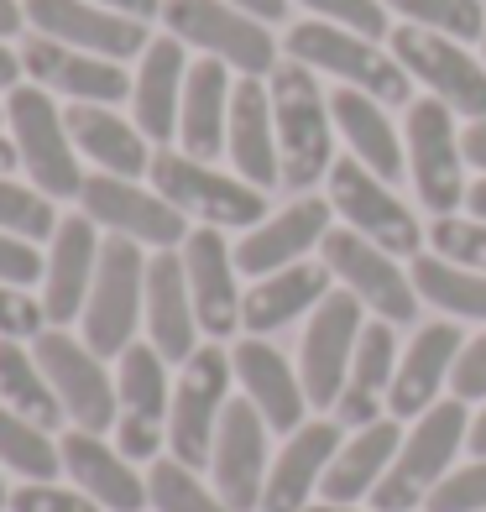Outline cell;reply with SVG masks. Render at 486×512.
I'll list each match as a JSON object with an SVG mask.
<instances>
[{
	"label": "cell",
	"instance_id": "cell-1",
	"mask_svg": "<svg viewBox=\"0 0 486 512\" xmlns=\"http://www.w3.org/2000/svg\"><path fill=\"white\" fill-rule=\"evenodd\" d=\"M272 89V121H277V157H283V183L304 194L309 183L330 178L335 168V142H330V95L319 89L314 68L304 63H277L267 74Z\"/></svg>",
	"mask_w": 486,
	"mask_h": 512
},
{
	"label": "cell",
	"instance_id": "cell-2",
	"mask_svg": "<svg viewBox=\"0 0 486 512\" xmlns=\"http://www.w3.org/2000/svg\"><path fill=\"white\" fill-rule=\"evenodd\" d=\"M283 48L293 63L304 68H319V74H335L340 84L361 89V95H372L382 105H408L413 100V74L387 58L372 37L361 32H345L335 21H298V27L283 37Z\"/></svg>",
	"mask_w": 486,
	"mask_h": 512
},
{
	"label": "cell",
	"instance_id": "cell-3",
	"mask_svg": "<svg viewBox=\"0 0 486 512\" xmlns=\"http://www.w3.org/2000/svg\"><path fill=\"white\" fill-rule=\"evenodd\" d=\"M466 434H471L466 403H460V398L434 403L419 418V429L403 439V450L392 455L387 476L377 481V492H372V507L377 512H413L419 502H429V492L445 481L455 450L466 445Z\"/></svg>",
	"mask_w": 486,
	"mask_h": 512
},
{
	"label": "cell",
	"instance_id": "cell-4",
	"mask_svg": "<svg viewBox=\"0 0 486 512\" xmlns=\"http://www.w3.org/2000/svg\"><path fill=\"white\" fill-rule=\"evenodd\" d=\"M147 314V256L142 241L110 236L100 246V267H95V288L84 304V345L100 361L126 356V345H136V319Z\"/></svg>",
	"mask_w": 486,
	"mask_h": 512
},
{
	"label": "cell",
	"instance_id": "cell-5",
	"mask_svg": "<svg viewBox=\"0 0 486 512\" xmlns=\"http://www.w3.org/2000/svg\"><path fill=\"white\" fill-rule=\"evenodd\" d=\"M162 27H168L183 48H199L204 58H220L225 68L251 79H267L277 68V42L262 32L267 21L246 16L225 0H162Z\"/></svg>",
	"mask_w": 486,
	"mask_h": 512
},
{
	"label": "cell",
	"instance_id": "cell-6",
	"mask_svg": "<svg viewBox=\"0 0 486 512\" xmlns=\"http://www.w3.org/2000/svg\"><path fill=\"white\" fill-rule=\"evenodd\" d=\"M6 121H11V142L21 152V168L32 173V183L48 199H79L84 173H79V147L68 136L63 110L42 84H16L6 95Z\"/></svg>",
	"mask_w": 486,
	"mask_h": 512
},
{
	"label": "cell",
	"instance_id": "cell-7",
	"mask_svg": "<svg viewBox=\"0 0 486 512\" xmlns=\"http://www.w3.org/2000/svg\"><path fill=\"white\" fill-rule=\"evenodd\" d=\"M152 183L173 209H183V215H194L215 230H241V225L267 220L262 189H251L246 178L215 173L210 162H199L189 152H157L152 157Z\"/></svg>",
	"mask_w": 486,
	"mask_h": 512
},
{
	"label": "cell",
	"instance_id": "cell-8",
	"mask_svg": "<svg viewBox=\"0 0 486 512\" xmlns=\"http://www.w3.org/2000/svg\"><path fill=\"white\" fill-rule=\"evenodd\" d=\"M330 204L335 215H345V230H356L387 256H419L424 246V225L413 220V209L392 194V183L377 178L366 162L356 157H335L330 168Z\"/></svg>",
	"mask_w": 486,
	"mask_h": 512
},
{
	"label": "cell",
	"instance_id": "cell-9",
	"mask_svg": "<svg viewBox=\"0 0 486 512\" xmlns=\"http://www.w3.org/2000/svg\"><path fill=\"white\" fill-rule=\"evenodd\" d=\"M230 356L215 345H199V351L183 361V377L173 392V408H168V445L173 460H183L189 471H199L204 460L215 455V429H220V413H225V392H230Z\"/></svg>",
	"mask_w": 486,
	"mask_h": 512
},
{
	"label": "cell",
	"instance_id": "cell-10",
	"mask_svg": "<svg viewBox=\"0 0 486 512\" xmlns=\"http://www.w3.org/2000/svg\"><path fill=\"white\" fill-rule=\"evenodd\" d=\"M32 356L42 366V377H48V387L58 392L63 413L74 418V429H89V434L115 429L121 398H115V382H110L105 361L89 351L84 340H74L68 330H42L32 340Z\"/></svg>",
	"mask_w": 486,
	"mask_h": 512
},
{
	"label": "cell",
	"instance_id": "cell-11",
	"mask_svg": "<svg viewBox=\"0 0 486 512\" xmlns=\"http://www.w3.org/2000/svg\"><path fill=\"white\" fill-rule=\"evenodd\" d=\"M392 58L455 115L486 121V58H471L466 42L429 32V27H398L392 32Z\"/></svg>",
	"mask_w": 486,
	"mask_h": 512
},
{
	"label": "cell",
	"instance_id": "cell-12",
	"mask_svg": "<svg viewBox=\"0 0 486 512\" xmlns=\"http://www.w3.org/2000/svg\"><path fill=\"white\" fill-rule=\"evenodd\" d=\"M408 173L424 209L455 215L466 204V147L455 136V110L445 100H413L408 105Z\"/></svg>",
	"mask_w": 486,
	"mask_h": 512
},
{
	"label": "cell",
	"instance_id": "cell-13",
	"mask_svg": "<svg viewBox=\"0 0 486 512\" xmlns=\"http://www.w3.org/2000/svg\"><path fill=\"white\" fill-rule=\"evenodd\" d=\"M319 251H324V267H330L366 309H377V319H387V324L419 319V288H413V277L392 262L382 246H372L366 236H356V230H330V236L319 241Z\"/></svg>",
	"mask_w": 486,
	"mask_h": 512
},
{
	"label": "cell",
	"instance_id": "cell-14",
	"mask_svg": "<svg viewBox=\"0 0 486 512\" xmlns=\"http://www.w3.org/2000/svg\"><path fill=\"white\" fill-rule=\"evenodd\" d=\"M361 298L351 288L330 293L324 304L314 309L304 345H298V377H304V392L314 408H335L345 377H351V356H356V340H361Z\"/></svg>",
	"mask_w": 486,
	"mask_h": 512
},
{
	"label": "cell",
	"instance_id": "cell-15",
	"mask_svg": "<svg viewBox=\"0 0 486 512\" xmlns=\"http://www.w3.org/2000/svg\"><path fill=\"white\" fill-rule=\"evenodd\" d=\"M79 204H84L89 220L110 230V236L142 241V246H157V251H173V246L189 241V215H183V209H173L162 194L136 189L131 178H115V173L84 178Z\"/></svg>",
	"mask_w": 486,
	"mask_h": 512
},
{
	"label": "cell",
	"instance_id": "cell-16",
	"mask_svg": "<svg viewBox=\"0 0 486 512\" xmlns=\"http://www.w3.org/2000/svg\"><path fill=\"white\" fill-rule=\"evenodd\" d=\"M115 398H121V413H115V445H121L126 460H157L162 450V424H168V361L157 356V345H126L121 371H115Z\"/></svg>",
	"mask_w": 486,
	"mask_h": 512
},
{
	"label": "cell",
	"instance_id": "cell-17",
	"mask_svg": "<svg viewBox=\"0 0 486 512\" xmlns=\"http://www.w3.org/2000/svg\"><path fill=\"white\" fill-rule=\"evenodd\" d=\"M32 32L37 37H53L63 48H79V53H100V58H142L147 53V21L121 16V11H105L95 0H21Z\"/></svg>",
	"mask_w": 486,
	"mask_h": 512
},
{
	"label": "cell",
	"instance_id": "cell-18",
	"mask_svg": "<svg viewBox=\"0 0 486 512\" xmlns=\"http://www.w3.org/2000/svg\"><path fill=\"white\" fill-rule=\"evenodd\" d=\"M215 486L230 512H257L262 486H267V418L257 413L251 398H230L215 429Z\"/></svg>",
	"mask_w": 486,
	"mask_h": 512
},
{
	"label": "cell",
	"instance_id": "cell-19",
	"mask_svg": "<svg viewBox=\"0 0 486 512\" xmlns=\"http://www.w3.org/2000/svg\"><path fill=\"white\" fill-rule=\"evenodd\" d=\"M21 68L42 84L48 95H68L74 105H115L131 95V79L115 58L63 48L53 37H27L21 42Z\"/></svg>",
	"mask_w": 486,
	"mask_h": 512
},
{
	"label": "cell",
	"instance_id": "cell-20",
	"mask_svg": "<svg viewBox=\"0 0 486 512\" xmlns=\"http://www.w3.org/2000/svg\"><path fill=\"white\" fill-rule=\"evenodd\" d=\"M183 272H189V293H194V314L204 335H236L241 330V288H236V251L225 246L215 225L189 230L183 241Z\"/></svg>",
	"mask_w": 486,
	"mask_h": 512
},
{
	"label": "cell",
	"instance_id": "cell-21",
	"mask_svg": "<svg viewBox=\"0 0 486 512\" xmlns=\"http://www.w3.org/2000/svg\"><path fill=\"white\" fill-rule=\"evenodd\" d=\"M100 236L89 215H68L53 230V256L48 272H42V314H48L53 330L74 324V314H84L89 288H95V267H100Z\"/></svg>",
	"mask_w": 486,
	"mask_h": 512
},
{
	"label": "cell",
	"instance_id": "cell-22",
	"mask_svg": "<svg viewBox=\"0 0 486 512\" xmlns=\"http://www.w3.org/2000/svg\"><path fill=\"white\" fill-rule=\"evenodd\" d=\"M330 215H335L330 199H309V194L293 199L283 215L251 225L236 241V267L246 277H267V272H283L293 262H304V251L330 236Z\"/></svg>",
	"mask_w": 486,
	"mask_h": 512
},
{
	"label": "cell",
	"instance_id": "cell-23",
	"mask_svg": "<svg viewBox=\"0 0 486 512\" xmlns=\"http://www.w3.org/2000/svg\"><path fill=\"white\" fill-rule=\"evenodd\" d=\"M225 152L236 162V173L251 189H272L283 183V157H277V121H272V89L262 79L241 74L236 95H230V131H225Z\"/></svg>",
	"mask_w": 486,
	"mask_h": 512
},
{
	"label": "cell",
	"instance_id": "cell-24",
	"mask_svg": "<svg viewBox=\"0 0 486 512\" xmlns=\"http://www.w3.org/2000/svg\"><path fill=\"white\" fill-rule=\"evenodd\" d=\"M230 366H236L246 398L257 403V413L267 418V429H277V434L304 429L309 392H304V377L283 361V351H272L262 335H251V340H241L236 351H230Z\"/></svg>",
	"mask_w": 486,
	"mask_h": 512
},
{
	"label": "cell",
	"instance_id": "cell-25",
	"mask_svg": "<svg viewBox=\"0 0 486 512\" xmlns=\"http://www.w3.org/2000/svg\"><path fill=\"white\" fill-rule=\"evenodd\" d=\"M58 455H63V471L74 476V486L84 497H95L100 507L110 512H142L152 497H147V481L131 471V460L121 450H110L100 434L89 429H68L58 439Z\"/></svg>",
	"mask_w": 486,
	"mask_h": 512
},
{
	"label": "cell",
	"instance_id": "cell-26",
	"mask_svg": "<svg viewBox=\"0 0 486 512\" xmlns=\"http://www.w3.org/2000/svg\"><path fill=\"white\" fill-rule=\"evenodd\" d=\"M460 351H466L460 324H450V319L424 324V330L413 335L408 356L398 361V377H392V392H387L392 418H424L434 408V398H439V387H445V377L455 371Z\"/></svg>",
	"mask_w": 486,
	"mask_h": 512
},
{
	"label": "cell",
	"instance_id": "cell-27",
	"mask_svg": "<svg viewBox=\"0 0 486 512\" xmlns=\"http://www.w3.org/2000/svg\"><path fill=\"white\" fill-rule=\"evenodd\" d=\"M183 79H189V53L183 42L168 37H152L142 68L131 79V110H136V131L147 142H173L178 136V105H183Z\"/></svg>",
	"mask_w": 486,
	"mask_h": 512
},
{
	"label": "cell",
	"instance_id": "cell-28",
	"mask_svg": "<svg viewBox=\"0 0 486 512\" xmlns=\"http://www.w3.org/2000/svg\"><path fill=\"white\" fill-rule=\"evenodd\" d=\"M147 335L162 361H189L199 345V314L189 293V272H183L178 251H157L147 262Z\"/></svg>",
	"mask_w": 486,
	"mask_h": 512
},
{
	"label": "cell",
	"instance_id": "cell-29",
	"mask_svg": "<svg viewBox=\"0 0 486 512\" xmlns=\"http://www.w3.org/2000/svg\"><path fill=\"white\" fill-rule=\"evenodd\" d=\"M230 68L220 58H199L189 63V79H183V105H178V142L189 157L210 162L225 147V131H230Z\"/></svg>",
	"mask_w": 486,
	"mask_h": 512
},
{
	"label": "cell",
	"instance_id": "cell-30",
	"mask_svg": "<svg viewBox=\"0 0 486 512\" xmlns=\"http://www.w3.org/2000/svg\"><path fill=\"white\" fill-rule=\"evenodd\" d=\"M335 455H340V424H324V418L304 424L272 465V476L262 486V512H304L309 492L324 481Z\"/></svg>",
	"mask_w": 486,
	"mask_h": 512
},
{
	"label": "cell",
	"instance_id": "cell-31",
	"mask_svg": "<svg viewBox=\"0 0 486 512\" xmlns=\"http://www.w3.org/2000/svg\"><path fill=\"white\" fill-rule=\"evenodd\" d=\"M330 267H309V262H293L283 272H267L257 277V288L241 298V330L251 335H272L293 324L304 309H319L330 298Z\"/></svg>",
	"mask_w": 486,
	"mask_h": 512
},
{
	"label": "cell",
	"instance_id": "cell-32",
	"mask_svg": "<svg viewBox=\"0 0 486 512\" xmlns=\"http://www.w3.org/2000/svg\"><path fill=\"white\" fill-rule=\"evenodd\" d=\"M330 115H335V126L345 131V147H351L356 162H366V168H372L377 178H387V183L403 178L408 152L398 142V131H392L382 100L361 95V89H351V84H340L330 95Z\"/></svg>",
	"mask_w": 486,
	"mask_h": 512
},
{
	"label": "cell",
	"instance_id": "cell-33",
	"mask_svg": "<svg viewBox=\"0 0 486 512\" xmlns=\"http://www.w3.org/2000/svg\"><path fill=\"white\" fill-rule=\"evenodd\" d=\"M392 377H398V340H392V324L377 319L366 324L361 340H356V356H351V377H345V392H340V424L351 429H366L382 418V398L392 392Z\"/></svg>",
	"mask_w": 486,
	"mask_h": 512
},
{
	"label": "cell",
	"instance_id": "cell-34",
	"mask_svg": "<svg viewBox=\"0 0 486 512\" xmlns=\"http://www.w3.org/2000/svg\"><path fill=\"white\" fill-rule=\"evenodd\" d=\"M63 121H68L74 147H79L89 162H100V173H115V178H142V173H152L147 136L136 131L131 121H121L110 105H68Z\"/></svg>",
	"mask_w": 486,
	"mask_h": 512
},
{
	"label": "cell",
	"instance_id": "cell-35",
	"mask_svg": "<svg viewBox=\"0 0 486 512\" xmlns=\"http://www.w3.org/2000/svg\"><path fill=\"white\" fill-rule=\"evenodd\" d=\"M398 450H403V429L392 424V418H377V424H366L356 439H345L340 455L330 460V471H324V481H319L324 502L351 507L356 497H372V492H377V481L387 476V465H392V455H398Z\"/></svg>",
	"mask_w": 486,
	"mask_h": 512
},
{
	"label": "cell",
	"instance_id": "cell-36",
	"mask_svg": "<svg viewBox=\"0 0 486 512\" xmlns=\"http://www.w3.org/2000/svg\"><path fill=\"white\" fill-rule=\"evenodd\" d=\"M0 403H6L11 413H21V418H32L37 429H58L68 418L58 392L48 387V377H42L37 356H27L21 340H6V335H0Z\"/></svg>",
	"mask_w": 486,
	"mask_h": 512
},
{
	"label": "cell",
	"instance_id": "cell-37",
	"mask_svg": "<svg viewBox=\"0 0 486 512\" xmlns=\"http://www.w3.org/2000/svg\"><path fill=\"white\" fill-rule=\"evenodd\" d=\"M413 288L419 298H429L434 309H445L450 319H481L486 324V272L455 267L445 256H413Z\"/></svg>",
	"mask_w": 486,
	"mask_h": 512
},
{
	"label": "cell",
	"instance_id": "cell-38",
	"mask_svg": "<svg viewBox=\"0 0 486 512\" xmlns=\"http://www.w3.org/2000/svg\"><path fill=\"white\" fill-rule=\"evenodd\" d=\"M0 465H11L27 481H53L63 471V455L48 439V429H37L32 418H21L0 403Z\"/></svg>",
	"mask_w": 486,
	"mask_h": 512
},
{
	"label": "cell",
	"instance_id": "cell-39",
	"mask_svg": "<svg viewBox=\"0 0 486 512\" xmlns=\"http://www.w3.org/2000/svg\"><path fill=\"white\" fill-rule=\"evenodd\" d=\"M382 6L408 16V27L445 32L455 42H481V32H486V6L481 0H382Z\"/></svg>",
	"mask_w": 486,
	"mask_h": 512
},
{
	"label": "cell",
	"instance_id": "cell-40",
	"mask_svg": "<svg viewBox=\"0 0 486 512\" xmlns=\"http://www.w3.org/2000/svg\"><path fill=\"white\" fill-rule=\"evenodd\" d=\"M147 497L157 512H230L215 492H204L183 460H152L147 471Z\"/></svg>",
	"mask_w": 486,
	"mask_h": 512
},
{
	"label": "cell",
	"instance_id": "cell-41",
	"mask_svg": "<svg viewBox=\"0 0 486 512\" xmlns=\"http://www.w3.org/2000/svg\"><path fill=\"white\" fill-rule=\"evenodd\" d=\"M0 230H6V236H21V241H48L58 230L53 199L42 189H21V183L0 178Z\"/></svg>",
	"mask_w": 486,
	"mask_h": 512
},
{
	"label": "cell",
	"instance_id": "cell-42",
	"mask_svg": "<svg viewBox=\"0 0 486 512\" xmlns=\"http://www.w3.org/2000/svg\"><path fill=\"white\" fill-rule=\"evenodd\" d=\"M429 241H434V256H445V262L471 267V272H486V220L439 215V220L429 225Z\"/></svg>",
	"mask_w": 486,
	"mask_h": 512
},
{
	"label": "cell",
	"instance_id": "cell-43",
	"mask_svg": "<svg viewBox=\"0 0 486 512\" xmlns=\"http://www.w3.org/2000/svg\"><path fill=\"white\" fill-rule=\"evenodd\" d=\"M304 11H314V21H335L345 32H361L382 42L387 37V6L382 0H298Z\"/></svg>",
	"mask_w": 486,
	"mask_h": 512
},
{
	"label": "cell",
	"instance_id": "cell-44",
	"mask_svg": "<svg viewBox=\"0 0 486 512\" xmlns=\"http://www.w3.org/2000/svg\"><path fill=\"white\" fill-rule=\"evenodd\" d=\"M429 512H486V460H471L466 471L439 481L429 492Z\"/></svg>",
	"mask_w": 486,
	"mask_h": 512
},
{
	"label": "cell",
	"instance_id": "cell-45",
	"mask_svg": "<svg viewBox=\"0 0 486 512\" xmlns=\"http://www.w3.org/2000/svg\"><path fill=\"white\" fill-rule=\"evenodd\" d=\"M48 330V314H42V298L21 293L11 283H0V335L6 340H37Z\"/></svg>",
	"mask_w": 486,
	"mask_h": 512
},
{
	"label": "cell",
	"instance_id": "cell-46",
	"mask_svg": "<svg viewBox=\"0 0 486 512\" xmlns=\"http://www.w3.org/2000/svg\"><path fill=\"white\" fill-rule=\"evenodd\" d=\"M11 512H100V502L53 481H27L21 492H11Z\"/></svg>",
	"mask_w": 486,
	"mask_h": 512
},
{
	"label": "cell",
	"instance_id": "cell-47",
	"mask_svg": "<svg viewBox=\"0 0 486 512\" xmlns=\"http://www.w3.org/2000/svg\"><path fill=\"white\" fill-rule=\"evenodd\" d=\"M42 272H48V262L37 256V241H21V236H6V230H0V283L27 288Z\"/></svg>",
	"mask_w": 486,
	"mask_h": 512
},
{
	"label": "cell",
	"instance_id": "cell-48",
	"mask_svg": "<svg viewBox=\"0 0 486 512\" xmlns=\"http://www.w3.org/2000/svg\"><path fill=\"white\" fill-rule=\"evenodd\" d=\"M450 387L460 403H476L486 398V335H476L466 351L455 356V371H450Z\"/></svg>",
	"mask_w": 486,
	"mask_h": 512
},
{
	"label": "cell",
	"instance_id": "cell-49",
	"mask_svg": "<svg viewBox=\"0 0 486 512\" xmlns=\"http://www.w3.org/2000/svg\"><path fill=\"white\" fill-rule=\"evenodd\" d=\"M225 6H236V11L257 16V21H283L288 16V0H225Z\"/></svg>",
	"mask_w": 486,
	"mask_h": 512
},
{
	"label": "cell",
	"instance_id": "cell-50",
	"mask_svg": "<svg viewBox=\"0 0 486 512\" xmlns=\"http://www.w3.org/2000/svg\"><path fill=\"white\" fill-rule=\"evenodd\" d=\"M105 11H121V16H136V21H152L162 16V0H95Z\"/></svg>",
	"mask_w": 486,
	"mask_h": 512
},
{
	"label": "cell",
	"instance_id": "cell-51",
	"mask_svg": "<svg viewBox=\"0 0 486 512\" xmlns=\"http://www.w3.org/2000/svg\"><path fill=\"white\" fill-rule=\"evenodd\" d=\"M460 147H466V162H471V168L486 173V121H471V131L460 136Z\"/></svg>",
	"mask_w": 486,
	"mask_h": 512
},
{
	"label": "cell",
	"instance_id": "cell-52",
	"mask_svg": "<svg viewBox=\"0 0 486 512\" xmlns=\"http://www.w3.org/2000/svg\"><path fill=\"white\" fill-rule=\"evenodd\" d=\"M21 74H27V68H21V53H11L6 42H0V89L11 95V89L21 84Z\"/></svg>",
	"mask_w": 486,
	"mask_h": 512
},
{
	"label": "cell",
	"instance_id": "cell-53",
	"mask_svg": "<svg viewBox=\"0 0 486 512\" xmlns=\"http://www.w3.org/2000/svg\"><path fill=\"white\" fill-rule=\"evenodd\" d=\"M21 21H27V11H21L16 0H0V42L16 37V32H21Z\"/></svg>",
	"mask_w": 486,
	"mask_h": 512
},
{
	"label": "cell",
	"instance_id": "cell-54",
	"mask_svg": "<svg viewBox=\"0 0 486 512\" xmlns=\"http://www.w3.org/2000/svg\"><path fill=\"white\" fill-rule=\"evenodd\" d=\"M466 445H471L476 460H486V408L476 413V424H471V434H466Z\"/></svg>",
	"mask_w": 486,
	"mask_h": 512
},
{
	"label": "cell",
	"instance_id": "cell-55",
	"mask_svg": "<svg viewBox=\"0 0 486 512\" xmlns=\"http://www.w3.org/2000/svg\"><path fill=\"white\" fill-rule=\"evenodd\" d=\"M466 204H471V220H486V178H481V183H471Z\"/></svg>",
	"mask_w": 486,
	"mask_h": 512
},
{
	"label": "cell",
	"instance_id": "cell-56",
	"mask_svg": "<svg viewBox=\"0 0 486 512\" xmlns=\"http://www.w3.org/2000/svg\"><path fill=\"white\" fill-rule=\"evenodd\" d=\"M21 162V152H16V142H0V178H6L11 168Z\"/></svg>",
	"mask_w": 486,
	"mask_h": 512
},
{
	"label": "cell",
	"instance_id": "cell-57",
	"mask_svg": "<svg viewBox=\"0 0 486 512\" xmlns=\"http://www.w3.org/2000/svg\"><path fill=\"white\" fill-rule=\"evenodd\" d=\"M304 512H356V507H335V502H319V507H304Z\"/></svg>",
	"mask_w": 486,
	"mask_h": 512
},
{
	"label": "cell",
	"instance_id": "cell-58",
	"mask_svg": "<svg viewBox=\"0 0 486 512\" xmlns=\"http://www.w3.org/2000/svg\"><path fill=\"white\" fill-rule=\"evenodd\" d=\"M0 507H11V492H6V481H0Z\"/></svg>",
	"mask_w": 486,
	"mask_h": 512
},
{
	"label": "cell",
	"instance_id": "cell-59",
	"mask_svg": "<svg viewBox=\"0 0 486 512\" xmlns=\"http://www.w3.org/2000/svg\"><path fill=\"white\" fill-rule=\"evenodd\" d=\"M481 58H486V32H481Z\"/></svg>",
	"mask_w": 486,
	"mask_h": 512
},
{
	"label": "cell",
	"instance_id": "cell-60",
	"mask_svg": "<svg viewBox=\"0 0 486 512\" xmlns=\"http://www.w3.org/2000/svg\"><path fill=\"white\" fill-rule=\"evenodd\" d=\"M0 121H6V110H0Z\"/></svg>",
	"mask_w": 486,
	"mask_h": 512
}]
</instances>
